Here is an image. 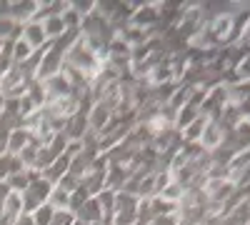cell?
Instances as JSON below:
<instances>
[{
    "label": "cell",
    "instance_id": "obj_1",
    "mask_svg": "<svg viewBox=\"0 0 250 225\" xmlns=\"http://www.w3.org/2000/svg\"><path fill=\"white\" fill-rule=\"evenodd\" d=\"M50 190H53V185H50L48 180H43V178L35 180V183H30L28 190L20 193V198H23V210H25V213H35L40 205H45Z\"/></svg>",
    "mask_w": 250,
    "mask_h": 225
},
{
    "label": "cell",
    "instance_id": "obj_2",
    "mask_svg": "<svg viewBox=\"0 0 250 225\" xmlns=\"http://www.w3.org/2000/svg\"><path fill=\"white\" fill-rule=\"evenodd\" d=\"M20 38H23L33 50H43V48L48 45V38H45V33H43V25L33 23V20L20 28Z\"/></svg>",
    "mask_w": 250,
    "mask_h": 225
},
{
    "label": "cell",
    "instance_id": "obj_3",
    "mask_svg": "<svg viewBox=\"0 0 250 225\" xmlns=\"http://www.w3.org/2000/svg\"><path fill=\"white\" fill-rule=\"evenodd\" d=\"M30 140H33V138H30V130H28V128H23V125L13 128L10 135H8V155H18Z\"/></svg>",
    "mask_w": 250,
    "mask_h": 225
},
{
    "label": "cell",
    "instance_id": "obj_4",
    "mask_svg": "<svg viewBox=\"0 0 250 225\" xmlns=\"http://www.w3.org/2000/svg\"><path fill=\"white\" fill-rule=\"evenodd\" d=\"M43 33H45V38H48V43H53V40H58L62 33H65V25H62V20H60V15H55V18H48V20H43Z\"/></svg>",
    "mask_w": 250,
    "mask_h": 225
},
{
    "label": "cell",
    "instance_id": "obj_5",
    "mask_svg": "<svg viewBox=\"0 0 250 225\" xmlns=\"http://www.w3.org/2000/svg\"><path fill=\"white\" fill-rule=\"evenodd\" d=\"M33 215V223L35 225H50V220H53V208L48 205V203H45V205H40L35 213H30Z\"/></svg>",
    "mask_w": 250,
    "mask_h": 225
},
{
    "label": "cell",
    "instance_id": "obj_6",
    "mask_svg": "<svg viewBox=\"0 0 250 225\" xmlns=\"http://www.w3.org/2000/svg\"><path fill=\"white\" fill-rule=\"evenodd\" d=\"M148 225H180V218L178 213H170V215H155L148 220Z\"/></svg>",
    "mask_w": 250,
    "mask_h": 225
},
{
    "label": "cell",
    "instance_id": "obj_7",
    "mask_svg": "<svg viewBox=\"0 0 250 225\" xmlns=\"http://www.w3.org/2000/svg\"><path fill=\"white\" fill-rule=\"evenodd\" d=\"M10 198V188H8V183H0V208L5 205V200Z\"/></svg>",
    "mask_w": 250,
    "mask_h": 225
},
{
    "label": "cell",
    "instance_id": "obj_8",
    "mask_svg": "<svg viewBox=\"0 0 250 225\" xmlns=\"http://www.w3.org/2000/svg\"><path fill=\"white\" fill-rule=\"evenodd\" d=\"M248 208H250V203H248Z\"/></svg>",
    "mask_w": 250,
    "mask_h": 225
}]
</instances>
